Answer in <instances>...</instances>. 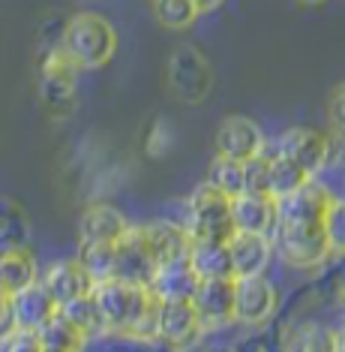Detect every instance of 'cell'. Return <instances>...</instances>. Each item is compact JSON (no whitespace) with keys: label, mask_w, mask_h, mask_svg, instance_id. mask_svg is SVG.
I'll use <instances>...</instances> for the list:
<instances>
[{"label":"cell","mask_w":345,"mask_h":352,"mask_svg":"<svg viewBox=\"0 0 345 352\" xmlns=\"http://www.w3.org/2000/svg\"><path fill=\"white\" fill-rule=\"evenodd\" d=\"M93 301L102 314L106 331L126 334V338L154 340L156 338V307L159 298L144 283L108 277L93 283Z\"/></svg>","instance_id":"6da1fadb"},{"label":"cell","mask_w":345,"mask_h":352,"mask_svg":"<svg viewBox=\"0 0 345 352\" xmlns=\"http://www.w3.org/2000/svg\"><path fill=\"white\" fill-rule=\"evenodd\" d=\"M60 52L75 69H99L115 58L117 34L102 15L78 12L63 25Z\"/></svg>","instance_id":"7a4b0ae2"},{"label":"cell","mask_w":345,"mask_h":352,"mask_svg":"<svg viewBox=\"0 0 345 352\" xmlns=\"http://www.w3.org/2000/svg\"><path fill=\"white\" fill-rule=\"evenodd\" d=\"M274 250L288 268H322L327 259H333L331 244L324 235V220L322 223H274L270 232Z\"/></svg>","instance_id":"3957f363"},{"label":"cell","mask_w":345,"mask_h":352,"mask_svg":"<svg viewBox=\"0 0 345 352\" xmlns=\"http://www.w3.org/2000/svg\"><path fill=\"white\" fill-rule=\"evenodd\" d=\"M187 226L189 238H204V241H228L235 232V220H231V199L211 184L195 187V193L187 202Z\"/></svg>","instance_id":"277c9868"},{"label":"cell","mask_w":345,"mask_h":352,"mask_svg":"<svg viewBox=\"0 0 345 352\" xmlns=\"http://www.w3.org/2000/svg\"><path fill=\"white\" fill-rule=\"evenodd\" d=\"M168 87L183 102H202L213 87V69L202 52L183 45L168 58Z\"/></svg>","instance_id":"5b68a950"},{"label":"cell","mask_w":345,"mask_h":352,"mask_svg":"<svg viewBox=\"0 0 345 352\" xmlns=\"http://www.w3.org/2000/svg\"><path fill=\"white\" fill-rule=\"evenodd\" d=\"M154 271H156V256L147 241V229L126 226V232L115 241V277L147 286Z\"/></svg>","instance_id":"8992f818"},{"label":"cell","mask_w":345,"mask_h":352,"mask_svg":"<svg viewBox=\"0 0 345 352\" xmlns=\"http://www.w3.org/2000/svg\"><path fill=\"white\" fill-rule=\"evenodd\" d=\"M39 100L51 115H69L75 106V67L67 60L60 45L45 58L39 73Z\"/></svg>","instance_id":"52a82bcc"},{"label":"cell","mask_w":345,"mask_h":352,"mask_svg":"<svg viewBox=\"0 0 345 352\" xmlns=\"http://www.w3.org/2000/svg\"><path fill=\"white\" fill-rule=\"evenodd\" d=\"M276 314V289L264 274L235 277V322L259 328Z\"/></svg>","instance_id":"ba28073f"},{"label":"cell","mask_w":345,"mask_h":352,"mask_svg":"<svg viewBox=\"0 0 345 352\" xmlns=\"http://www.w3.org/2000/svg\"><path fill=\"white\" fill-rule=\"evenodd\" d=\"M204 325L192 298H159L156 307V338L168 346H189L202 338Z\"/></svg>","instance_id":"9c48e42d"},{"label":"cell","mask_w":345,"mask_h":352,"mask_svg":"<svg viewBox=\"0 0 345 352\" xmlns=\"http://www.w3.org/2000/svg\"><path fill=\"white\" fill-rule=\"evenodd\" d=\"M192 304L204 331L235 322V277H198Z\"/></svg>","instance_id":"30bf717a"},{"label":"cell","mask_w":345,"mask_h":352,"mask_svg":"<svg viewBox=\"0 0 345 352\" xmlns=\"http://www.w3.org/2000/svg\"><path fill=\"white\" fill-rule=\"evenodd\" d=\"M276 154H285L288 160L300 163L309 175H316L331 163L333 145L322 130H312V126H292V130H285L279 135Z\"/></svg>","instance_id":"8fae6325"},{"label":"cell","mask_w":345,"mask_h":352,"mask_svg":"<svg viewBox=\"0 0 345 352\" xmlns=\"http://www.w3.org/2000/svg\"><path fill=\"white\" fill-rule=\"evenodd\" d=\"M226 244H228L231 274L235 277L264 274V268L270 265V256H274V241H270V235H261V232L235 229Z\"/></svg>","instance_id":"7c38bea8"},{"label":"cell","mask_w":345,"mask_h":352,"mask_svg":"<svg viewBox=\"0 0 345 352\" xmlns=\"http://www.w3.org/2000/svg\"><path fill=\"white\" fill-rule=\"evenodd\" d=\"M264 145H267V142H264L259 124L250 121V118L231 115L219 124V130H216V154L240 160V163L255 157Z\"/></svg>","instance_id":"4fadbf2b"},{"label":"cell","mask_w":345,"mask_h":352,"mask_svg":"<svg viewBox=\"0 0 345 352\" xmlns=\"http://www.w3.org/2000/svg\"><path fill=\"white\" fill-rule=\"evenodd\" d=\"M54 310H58V301L51 298V292L45 289V283L39 277L10 295V319L19 328H34L36 331Z\"/></svg>","instance_id":"5bb4252c"},{"label":"cell","mask_w":345,"mask_h":352,"mask_svg":"<svg viewBox=\"0 0 345 352\" xmlns=\"http://www.w3.org/2000/svg\"><path fill=\"white\" fill-rule=\"evenodd\" d=\"M231 220H235V229L270 235L276 223V199L270 193H246L243 190L231 199Z\"/></svg>","instance_id":"9a60e30c"},{"label":"cell","mask_w":345,"mask_h":352,"mask_svg":"<svg viewBox=\"0 0 345 352\" xmlns=\"http://www.w3.org/2000/svg\"><path fill=\"white\" fill-rule=\"evenodd\" d=\"M45 289L51 292V298L60 304H67L72 298H78V295H87L93 289V280L91 274L84 271V265L78 259H63V262H54L51 268L45 271L43 277Z\"/></svg>","instance_id":"2e32d148"},{"label":"cell","mask_w":345,"mask_h":352,"mask_svg":"<svg viewBox=\"0 0 345 352\" xmlns=\"http://www.w3.org/2000/svg\"><path fill=\"white\" fill-rule=\"evenodd\" d=\"M147 286L156 298H192V292L198 286V274L189 265V256L187 259L159 262Z\"/></svg>","instance_id":"e0dca14e"},{"label":"cell","mask_w":345,"mask_h":352,"mask_svg":"<svg viewBox=\"0 0 345 352\" xmlns=\"http://www.w3.org/2000/svg\"><path fill=\"white\" fill-rule=\"evenodd\" d=\"M147 229V241L154 247V256H156V265L159 262H171V259H187L189 256V232L183 223H171V220H156L150 223Z\"/></svg>","instance_id":"ac0fdd59"},{"label":"cell","mask_w":345,"mask_h":352,"mask_svg":"<svg viewBox=\"0 0 345 352\" xmlns=\"http://www.w3.org/2000/svg\"><path fill=\"white\" fill-rule=\"evenodd\" d=\"M39 277L36 271V259L30 250H24V247H3L0 250V289L6 295L19 292L21 286L34 283Z\"/></svg>","instance_id":"d6986e66"},{"label":"cell","mask_w":345,"mask_h":352,"mask_svg":"<svg viewBox=\"0 0 345 352\" xmlns=\"http://www.w3.org/2000/svg\"><path fill=\"white\" fill-rule=\"evenodd\" d=\"M126 217L111 205H91L82 217V241H111L115 244L126 232Z\"/></svg>","instance_id":"ffe728a7"},{"label":"cell","mask_w":345,"mask_h":352,"mask_svg":"<svg viewBox=\"0 0 345 352\" xmlns=\"http://www.w3.org/2000/svg\"><path fill=\"white\" fill-rule=\"evenodd\" d=\"M189 265L198 277H235L231 274L228 244L226 241H204L192 238L189 244Z\"/></svg>","instance_id":"44dd1931"},{"label":"cell","mask_w":345,"mask_h":352,"mask_svg":"<svg viewBox=\"0 0 345 352\" xmlns=\"http://www.w3.org/2000/svg\"><path fill=\"white\" fill-rule=\"evenodd\" d=\"M36 338H39V349L43 352H75V349H82L87 340L60 310H54V314L36 328Z\"/></svg>","instance_id":"7402d4cb"},{"label":"cell","mask_w":345,"mask_h":352,"mask_svg":"<svg viewBox=\"0 0 345 352\" xmlns=\"http://www.w3.org/2000/svg\"><path fill=\"white\" fill-rule=\"evenodd\" d=\"M312 175L303 169L300 163H294V160H288L285 154H270V175H267V193L279 199L285 193H292V190H298L300 184H307Z\"/></svg>","instance_id":"603a6c76"},{"label":"cell","mask_w":345,"mask_h":352,"mask_svg":"<svg viewBox=\"0 0 345 352\" xmlns=\"http://www.w3.org/2000/svg\"><path fill=\"white\" fill-rule=\"evenodd\" d=\"M58 310L69 319L72 325L78 328V331L84 334V338L106 331V322H102V314H99V307H96V301H93V292L78 295V298H72V301H67V304H60Z\"/></svg>","instance_id":"cb8c5ba5"},{"label":"cell","mask_w":345,"mask_h":352,"mask_svg":"<svg viewBox=\"0 0 345 352\" xmlns=\"http://www.w3.org/2000/svg\"><path fill=\"white\" fill-rule=\"evenodd\" d=\"M78 262L91 274L93 283L115 277V244L111 241H82L78 250Z\"/></svg>","instance_id":"d4e9b609"},{"label":"cell","mask_w":345,"mask_h":352,"mask_svg":"<svg viewBox=\"0 0 345 352\" xmlns=\"http://www.w3.org/2000/svg\"><path fill=\"white\" fill-rule=\"evenodd\" d=\"M213 190L226 193L228 199H235L237 193H243V163L240 160H231V157H222L216 154V160L207 169V181Z\"/></svg>","instance_id":"484cf974"},{"label":"cell","mask_w":345,"mask_h":352,"mask_svg":"<svg viewBox=\"0 0 345 352\" xmlns=\"http://www.w3.org/2000/svg\"><path fill=\"white\" fill-rule=\"evenodd\" d=\"M154 12L168 30H187L198 19V6L192 0H154Z\"/></svg>","instance_id":"4316f807"},{"label":"cell","mask_w":345,"mask_h":352,"mask_svg":"<svg viewBox=\"0 0 345 352\" xmlns=\"http://www.w3.org/2000/svg\"><path fill=\"white\" fill-rule=\"evenodd\" d=\"M324 235L333 256H345V199H331L324 211Z\"/></svg>","instance_id":"83f0119b"},{"label":"cell","mask_w":345,"mask_h":352,"mask_svg":"<svg viewBox=\"0 0 345 352\" xmlns=\"http://www.w3.org/2000/svg\"><path fill=\"white\" fill-rule=\"evenodd\" d=\"M267 175H270V154L264 148L255 157L243 160V190L246 193H267Z\"/></svg>","instance_id":"f1b7e54d"},{"label":"cell","mask_w":345,"mask_h":352,"mask_svg":"<svg viewBox=\"0 0 345 352\" xmlns=\"http://www.w3.org/2000/svg\"><path fill=\"white\" fill-rule=\"evenodd\" d=\"M0 349H15V352H43L39 349V338L34 328H19L10 325L0 334Z\"/></svg>","instance_id":"f546056e"},{"label":"cell","mask_w":345,"mask_h":352,"mask_svg":"<svg viewBox=\"0 0 345 352\" xmlns=\"http://www.w3.org/2000/svg\"><path fill=\"white\" fill-rule=\"evenodd\" d=\"M327 121H331L333 133L345 139V82L333 87L331 100H327Z\"/></svg>","instance_id":"4dcf8cb0"},{"label":"cell","mask_w":345,"mask_h":352,"mask_svg":"<svg viewBox=\"0 0 345 352\" xmlns=\"http://www.w3.org/2000/svg\"><path fill=\"white\" fill-rule=\"evenodd\" d=\"M10 325H12V319H10V295L0 289V334H3Z\"/></svg>","instance_id":"1f68e13d"},{"label":"cell","mask_w":345,"mask_h":352,"mask_svg":"<svg viewBox=\"0 0 345 352\" xmlns=\"http://www.w3.org/2000/svg\"><path fill=\"white\" fill-rule=\"evenodd\" d=\"M331 349L345 352V325H342V328H336V331L331 334Z\"/></svg>","instance_id":"d6a6232c"},{"label":"cell","mask_w":345,"mask_h":352,"mask_svg":"<svg viewBox=\"0 0 345 352\" xmlns=\"http://www.w3.org/2000/svg\"><path fill=\"white\" fill-rule=\"evenodd\" d=\"M192 3L198 6V12H211V10H216V6L222 3V0H192Z\"/></svg>","instance_id":"836d02e7"},{"label":"cell","mask_w":345,"mask_h":352,"mask_svg":"<svg viewBox=\"0 0 345 352\" xmlns=\"http://www.w3.org/2000/svg\"><path fill=\"white\" fill-rule=\"evenodd\" d=\"M300 3H307V6H316V3H324V0H300Z\"/></svg>","instance_id":"e575fe53"},{"label":"cell","mask_w":345,"mask_h":352,"mask_svg":"<svg viewBox=\"0 0 345 352\" xmlns=\"http://www.w3.org/2000/svg\"><path fill=\"white\" fill-rule=\"evenodd\" d=\"M342 301H345V292H342Z\"/></svg>","instance_id":"d590c367"}]
</instances>
